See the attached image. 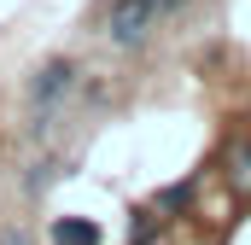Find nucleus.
Masks as SVG:
<instances>
[{
    "mask_svg": "<svg viewBox=\"0 0 251 245\" xmlns=\"http://www.w3.org/2000/svg\"><path fill=\"white\" fill-rule=\"evenodd\" d=\"M176 6H181V0H100V6H94V35L128 53V47L152 41V29H158L164 18H176Z\"/></svg>",
    "mask_w": 251,
    "mask_h": 245,
    "instance_id": "1",
    "label": "nucleus"
},
{
    "mask_svg": "<svg viewBox=\"0 0 251 245\" xmlns=\"http://www.w3.org/2000/svg\"><path fill=\"white\" fill-rule=\"evenodd\" d=\"M70 94H76V64H70V59H47L29 82H24V105H29V117H35L29 128L41 134V128L64 111V99H70Z\"/></svg>",
    "mask_w": 251,
    "mask_h": 245,
    "instance_id": "2",
    "label": "nucleus"
},
{
    "mask_svg": "<svg viewBox=\"0 0 251 245\" xmlns=\"http://www.w3.org/2000/svg\"><path fill=\"white\" fill-rule=\"evenodd\" d=\"M53 245H100V228L82 216H59L53 222Z\"/></svg>",
    "mask_w": 251,
    "mask_h": 245,
    "instance_id": "3",
    "label": "nucleus"
},
{
    "mask_svg": "<svg viewBox=\"0 0 251 245\" xmlns=\"http://www.w3.org/2000/svg\"><path fill=\"white\" fill-rule=\"evenodd\" d=\"M228 181L234 187H251V134H240L228 146Z\"/></svg>",
    "mask_w": 251,
    "mask_h": 245,
    "instance_id": "4",
    "label": "nucleus"
},
{
    "mask_svg": "<svg viewBox=\"0 0 251 245\" xmlns=\"http://www.w3.org/2000/svg\"><path fill=\"white\" fill-rule=\"evenodd\" d=\"M193 193H199V181H181V187H164L158 198H152V210L164 216V210H187L193 204Z\"/></svg>",
    "mask_w": 251,
    "mask_h": 245,
    "instance_id": "5",
    "label": "nucleus"
}]
</instances>
